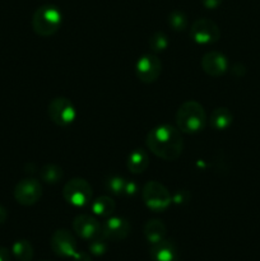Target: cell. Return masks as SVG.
<instances>
[{
  "label": "cell",
  "mask_w": 260,
  "mask_h": 261,
  "mask_svg": "<svg viewBox=\"0 0 260 261\" xmlns=\"http://www.w3.org/2000/svg\"><path fill=\"white\" fill-rule=\"evenodd\" d=\"M147 147L150 152L165 161H175L181 155L184 142L181 133L172 125H160L147 135Z\"/></svg>",
  "instance_id": "cell-1"
},
{
  "label": "cell",
  "mask_w": 260,
  "mask_h": 261,
  "mask_svg": "<svg viewBox=\"0 0 260 261\" xmlns=\"http://www.w3.org/2000/svg\"><path fill=\"white\" fill-rule=\"evenodd\" d=\"M206 115L203 106L195 101H188L176 112V125L181 133L195 134L205 127Z\"/></svg>",
  "instance_id": "cell-2"
},
{
  "label": "cell",
  "mask_w": 260,
  "mask_h": 261,
  "mask_svg": "<svg viewBox=\"0 0 260 261\" xmlns=\"http://www.w3.org/2000/svg\"><path fill=\"white\" fill-rule=\"evenodd\" d=\"M63 20L60 9L53 4L41 5L32 17V28L41 37H48L59 31Z\"/></svg>",
  "instance_id": "cell-3"
},
{
  "label": "cell",
  "mask_w": 260,
  "mask_h": 261,
  "mask_svg": "<svg viewBox=\"0 0 260 261\" xmlns=\"http://www.w3.org/2000/svg\"><path fill=\"white\" fill-rule=\"evenodd\" d=\"M142 198L148 209L160 213L172 203V196L165 185L157 181H148L142 189Z\"/></svg>",
  "instance_id": "cell-4"
},
{
  "label": "cell",
  "mask_w": 260,
  "mask_h": 261,
  "mask_svg": "<svg viewBox=\"0 0 260 261\" xmlns=\"http://www.w3.org/2000/svg\"><path fill=\"white\" fill-rule=\"evenodd\" d=\"M47 114L51 121L61 127L71 125L76 117L75 107L66 97H56L51 99L47 107Z\"/></svg>",
  "instance_id": "cell-5"
},
{
  "label": "cell",
  "mask_w": 260,
  "mask_h": 261,
  "mask_svg": "<svg viewBox=\"0 0 260 261\" xmlns=\"http://www.w3.org/2000/svg\"><path fill=\"white\" fill-rule=\"evenodd\" d=\"M63 196L70 205L82 208L91 203L92 188L84 178H73L64 186Z\"/></svg>",
  "instance_id": "cell-6"
},
{
  "label": "cell",
  "mask_w": 260,
  "mask_h": 261,
  "mask_svg": "<svg viewBox=\"0 0 260 261\" xmlns=\"http://www.w3.org/2000/svg\"><path fill=\"white\" fill-rule=\"evenodd\" d=\"M190 37L199 45H212L221 38V31L213 20L200 18L191 25Z\"/></svg>",
  "instance_id": "cell-7"
},
{
  "label": "cell",
  "mask_w": 260,
  "mask_h": 261,
  "mask_svg": "<svg viewBox=\"0 0 260 261\" xmlns=\"http://www.w3.org/2000/svg\"><path fill=\"white\" fill-rule=\"evenodd\" d=\"M135 73H137L138 79L143 83H153L160 78L162 73V63L157 55H153V54L143 55L138 60Z\"/></svg>",
  "instance_id": "cell-8"
},
{
  "label": "cell",
  "mask_w": 260,
  "mask_h": 261,
  "mask_svg": "<svg viewBox=\"0 0 260 261\" xmlns=\"http://www.w3.org/2000/svg\"><path fill=\"white\" fill-rule=\"evenodd\" d=\"M42 196V186L35 178H24L15 185L14 198L20 205H33Z\"/></svg>",
  "instance_id": "cell-9"
},
{
  "label": "cell",
  "mask_w": 260,
  "mask_h": 261,
  "mask_svg": "<svg viewBox=\"0 0 260 261\" xmlns=\"http://www.w3.org/2000/svg\"><path fill=\"white\" fill-rule=\"evenodd\" d=\"M73 228L81 239L91 241L102 236V224L98 219L89 214H81L75 217L73 222Z\"/></svg>",
  "instance_id": "cell-10"
},
{
  "label": "cell",
  "mask_w": 260,
  "mask_h": 261,
  "mask_svg": "<svg viewBox=\"0 0 260 261\" xmlns=\"http://www.w3.org/2000/svg\"><path fill=\"white\" fill-rule=\"evenodd\" d=\"M51 249L60 257H73L76 252V240L66 229H58L51 237Z\"/></svg>",
  "instance_id": "cell-11"
},
{
  "label": "cell",
  "mask_w": 260,
  "mask_h": 261,
  "mask_svg": "<svg viewBox=\"0 0 260 261\" xmlns=\"http://www.w3.org/2000/svg\"><path fill=\"white\" fill-rule=\"evenodd\" d=\"M130 233V223L122 217H109L102 224V236L111 241L126 239Z\"/></svg>",
  "instance_id": "cell-12"
},
{
  "label": "cell",
  "mask_w": 260,
  "mask_h": 261,
  "mask_svg": "<svg viewBox=\"0 0 260 261\" xmlns=\"http://www.w3.org/2000/svg\"><path fill=\"white\" fill-rule=\"evenodd\" d=\"M201 68L208 75L221 76L228 70V60L223 54L209 51L201 58Z\"/></svg>",
  "instance_id": "cell-13"
},
{
  "label": "cell",
  "mask_w": 260,
  "mask_h": 261,
  "mask_svg": "<svg viewBox=\"0 0 260 261\" xmlns=\"http://www.w3.org/2000/svg\"><path fill=\"white\" fill-rule=\"evenodd\" d=\"M149 252L153 261H177L178 257L175 244L165 239L157 244H153Z\"/></svg>",
  "instance_id": "cell-14"
},
{
  "label": "cell",
  "mask_w": 260,
  "mask_h": 261,
  "mask_svg": "<svg viewBox=\"0 0 260 261\" xmlns=\"http://www.w3.org/2000/svg\"><path fill=\"white\" fill-rule=\"evenodd\" d=\"M233 121V115L227 107H218L212 112L209 117V125L217 132H223L228 129Z\"/></svg>",
  "instance_id": "cell-15"
},
{
  "label": "cell",
  "mask_w": 260,
  "mask_h": 261,
  "mask_svg": "<svg viewBox=\"0 0 260 261\" xmlns=\"http://www.w3.org/2000/svg\"><path fill=\"white\" fill-rule=\"evenodd\" d=\"M166 233H167V228H166L165 223L160 219H149L145 223L144 236L150 245L162 241L166 237Z\"/></svg>",
  "instance_id": "cell-16"
},
{
  "label": "cell",
  "mask_w": 260,
  "mask_h": 261,
  "mask_svg": "<svg viewBox=\"0 0 260 261\" xmlns=\"http://www.w3.org/2000/svg\"><path fill=\"white\" fill-rule=\"evenodd\" d=\"M149 165V157L148 153L142 148L134 149L127 158V168L132 173H142L147 170Z\"/></svg>",
  "instance_id": "cell-17"
},
{
  "label": "cell",
  "mask_w": 260,
  "mask_h": 261,
  "mask_svg": "<svg viewBox=\"0 0 260 261\" xmlns=\"http://www.w3.org/2000/svg\"><path fill=\"white\" fill-rule=\"evenodd\" d=\"M116 204L110 196H99L91 204V211L94 216L109 218L115 212Z\"/></svg>",
  "instance_id": "cell-18"
},
{
  "label": "cell",
  "mask_w": 260,
  "mask_h": 261,
  "mask_svg": "<svg viewBox=\"0 0 260 261\" xmlns=\"http://www.w3.org/2000/svg\"><path fill=\"white\" fill-rule=\"evenodd\" d=\"M38 175H40L41 181L54 185V184H58L59 181L63 180L64 171L63 168L56 165H45L38 171Z\"/></svg>",
  "instance_id": "cell-19"
},
{
  "label": "cell",
  "mask_w": 260,
  "mask_h": 261,
  "mask_svg": "<svg viewBox=\"0 0 260 261\" xmlns=\"http://www.w3.org/2000/svg\"><path fill=\"white\" fill-rule=\"evenodd\" d=\"M13 256L18 261H31L33 257V246L27 240H19L14 242L12 247Z\"/></svg>",
  "instance_id": "cell-20"
},
{
  "label": "cell",
  "mask_w": 260,
  "mask_h": 261,
  "mask_svg": "<svg viewBox=\"0 0 260 261\" xmlns=\"http://www.w3.org/2000/svg\"><path fill=\"white\" fill-rule=\"evenodd\" d=\"M168 24L176 32H181L188 28V17L181 10H172L168 14Z\"/></svg>",
  "instance_id": "cell-21"
},
{
  "label": "cell",
  "mask_w": 260,
  "mask_h": 261,
  "mask_svg": "<svg viewBox=\"0 0 260 261\" xmlns=\"http://www.w3.org/2000/svg\"><path fill=\"white\" fill-rule=\"evenodd\" d=\"M149 47L153 53H161L168 47V38L163 32H155L149 38Z\"/></svg>",
  "instance_id": "cell-22"
},
{
  "label": "cell",
  "mask_w": 260,
  "mask_h": 261,
  "mask_svg": "<svg viewBox=\"0 0 260 261\" xmlns=\"http://www.w3.org/2000/svg\"><path fill=\"white\" fill-rule=\"evenodd\" d=\"M125 182L126 181L120 176H111V177L107 178L105 185H106V190H109L114 195H122Z\"/></svg>",
  "instance_id": "cell-23"
},
{
  "label": "cell",
  "mask_w": 260,
  "mask_h": 261,
  "mask_svg": "<svg viewBox=\"0 0 260 261\" xmlns=\"http://www.w3.org/2000/svg\"><path fill=\"white\" fill-rule=\"evenodd\" d=\"M105 240L106 239L103 236H99L97 239L91 240L88 245L89 252L92 255H94V256H102V255H105V252L107 251V245L105 242Z\"/></svg>",
  "instance_id": "cell-24"
},
{
  "label": "cell",
  "mask_w": 260,
  "mask_h": 261,
  "mask_svg": "<svg viewBox=\"0 0 260 261\" xmlns=\"http://www.w3.org/2000/svg\"><path fill=\"white\" fill-rule=\"evenodd\" d=\"M189 199H190V194L186 190H178L177 193L173 194L172 196V203L177 204V205H181V204L188 203Z\"/></svg>",
  "instance_id": "cell-25"
},
{
  "label": "cell",
  "mask_w": 260,
  "mask_h": 261,
  "mask_svg": "<svg viewBox=\"0 0 260 261\" xmlns=\"http://www.w3.org/2000/svg\"><path fill=\"white\" fill-rule=\"evenodd\" d=\"M138 193V185L134 181H126L124 186V191H122V195L125 196H134Z\"/></svg>",
  "instance_id": "cell-26"
},
{
  "label": "cell",
  "mask_w": 260,
  "mask_h": 261,
  "mask_svg": "<svg viewBox=\"0 0 260 261\" xmlns=\"http://www.w3.org/2000/svg\"><path fill=\"white\" fill-rule=\"evenodd\" d=\"M222 2L223 0H201V3H203L206 9H217L222 4Z\"/></svg>",
  "instance_id": "cell-27"
},
{
  "label": "cell",
  "mask_w": 260,
  "mask_h": 261,
  "mask_svg": "<svg viewBox=\"0 0 260 261\" xmlns=\"http://www.w3.org/2000/svg\"><path fill=\"white\" fill-rule=\"evenodd\" d=\"M73 261H91V257H89L88 254L81 251V252H75V254H74Z\"/></svg>",
  "instance_id": "cell-28"
},
{
  "label": "cell",
  "mask_w": 260,
  "mask_h": 261,
  "mask_svg": "<svg viewBox=\"0 0 260 261\" xmlns=\"http://www.w3.org/2000/svg\"><path fill=\"white\" fill-rule=\"evenodd\" d=\"M0 261H10V251L7 247L0 246Z\"/></svg>",
  "instance_id": "cell-29"
},
{
  "label": "cell",
  "mask_w": 260,
  "mask_h": 261,
  "mask_svg": "<svg viewBox=\"0 0 260 261\" xmlns=\"http://www.w3.org/2000/svg\"><path fill=\"white\" fill-rule=\"evenodd\" d=\"M7 217H8L7 209L3 208V206L0 205V224H3L5 221H7Z\"/></svg>",
  "instance_id": "cell-30"
}]
</instances>
